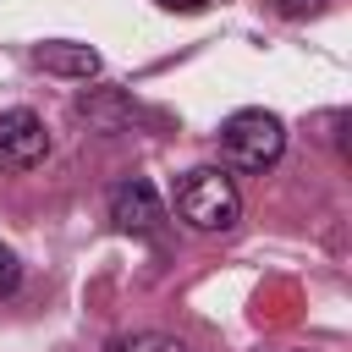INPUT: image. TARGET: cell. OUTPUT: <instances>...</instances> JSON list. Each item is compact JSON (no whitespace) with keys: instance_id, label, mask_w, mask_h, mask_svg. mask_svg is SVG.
Returning <instances> with one entry per match:
<instances>
[{"instance_id":"obj_1","label":"cell","mask_w":352,"mask_h":352,"mask_svg":"<svg viewBox=\"0 0 352 352\" xmlns=\"http://www.w3.org/2000/svg\"><path fill=\"white\" fill-rule=\"evenodd\" d=\"M176 214L192 231H231L242 214V192L220 165H198L176 182Z\"/></svg>"},{"instance_id":"obj_2","label":"cell","mask_w":352,"mask_h":352,"mask_svg":"<svg viewBox=\"0 0 352 352\" xmlns=\"http://www.w3.org/2000/svg\"><path fill=\"white\" fill-rule=\"evenodd\" d=\"M286 148V126L270 110H236L220 126V160L231 170H270Z\"/></svg>"},{"instance_id":"obj_3","label":"cell","mask_w":352,"mask_h":352,"mask_svg":"<svg viewBox=\"0 0 352 352\" xmlns=\"http://www.w3.org/2000/svg\"><path fill=\"white\" fill-rule=\"evenodd\" d=\"M50 154V132L33 110H0V170H33Z\"/></svg>"},{"instance_id":"obj_4","label":"cell","mask_w":352,"mask_h":352,"mask_svg":"<svg viewBox=\"0 0 352 352\" xmlns=\"http://www.w3.org/2000/svg\"><path fill=\"white\" fill-rule=\"evenodd\" d=\"M110 220H116L121 231H138V236H148V231L165 220V209H160L154 187H148L143 176H132V182H121V187L110 192Z\"/></svg>"},{"instance_id":"obj_5","label":"cell","mask_w":352,"mask_h":352,"mask_svg":"<svg viewBox=\"0 0 352 352\" xmlns=\"http://www.w3.org/2000/svg\"><path fill=\"white\" fill-rule=\"evenodd\" d=\"M44 72H55V77H94L99 72V55L88 50V44H38V55H33Z\"/></svg>"},{"instance_id":"obj_6","label":"cell","mask_w":352,"mask_h":352,"mask_svg":"<svg viewBox=\"0 0 352 352\" xmlns=\"http://www.w3.org/2000/svg\"><path fill=\"white\" fill-rule=\"evenodd\" d=\"M77 110H82L88 121H99V126H110V132H116V126H121L126 116H138V110H132V104H126L121 94H116V99H99V94H82V99H77Z\"/></svg>"},{"instance_id":"obj_7","label":"cell","mask_w":352,"mask_h":352,"mask_svg":"<svg viewBox=\"0 0 352 352\" xmlns=\"http://www.w3.org/2000/svg\"><path fill=\"white\" fill-rule=\"evenodd\" d=\"M104 352H187V346L165 330H138V336H116Z\"/></svg>"},{"instance_id":"obj_8","label":"cell","mask_w":352,"mask_h":352,"mask_svg":"<svg viewBox=\"0 0 352 352\" xmlns=\"http://www.w3.org/2000/svg\"><path fill=\"white\" fill-rule=\"evenodd\" d=\"M280 16H314V11H324V0H270Z\"/></svg>"},{"instance_id":"obj_9","label":"cell","mask_w":352,"mask_h":352,"mask_svg":"<svg viewBox=\"0 0 352 352\" xmlns=\"http://www.w3.org/2000/svg\"><path fill=\"white\" fill-rule=\"evenodd\" d=\"M16 280H22V270H16L11 248H0V297H6V292H16Z\"/></svg>"},{"instance_id":"obj_10","label":"cell","mask_w":352,"mask_h":352,"mask_svg":"<svg viewBox=\"0 0 352 352\" xmlns=\"http://www.w3.org/2000/svg\"><path fill=\"white\" fill-rule=\"evenodd\" d=\"M154 6H165V11H209L214 0H154Z\"/></svg>"}]
</instances>
